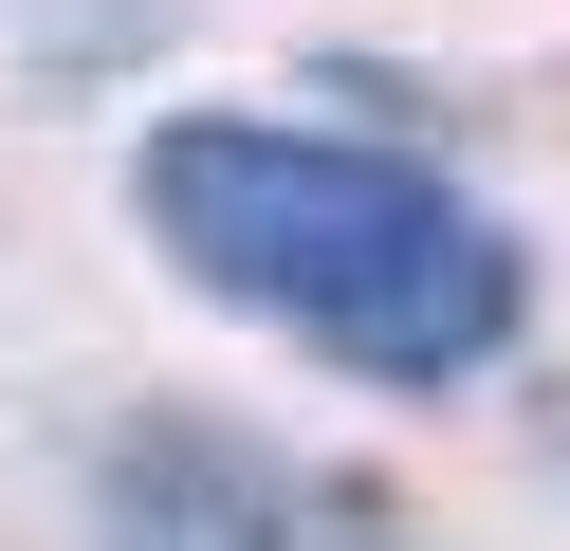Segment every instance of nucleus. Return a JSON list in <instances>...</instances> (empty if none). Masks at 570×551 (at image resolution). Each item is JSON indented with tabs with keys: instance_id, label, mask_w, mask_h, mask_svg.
<instances>
[{
	"instance_id": "f03ea898",
	"label": "nucleus",
	"mask_w": 570,
	"mask_h": 551,
	"mask_svg": "<svg viewBox=\"0 0 570 551\" xmlns=\"http://www.w3.org/2000/svg\"><path fill=\"white\" fill-rule=\"evenodd\" d=\"M92 551H386V514L239 423H129L92 460Z\"/></svg>"
},
{
	"instance_id": "f257e3e1",
	"label": "nucleus",
	"mask_w": 570,
	"mask_h": 551,
	"mask_svg": "<svg viewBox=\"0 0 570 551\" xmlns=\"http://www.w3.org/2000/svg\"><path fill=\"white\" fill-rule=\"evenodd\" d=\"M129 203H148V239L185 257L222 313L332 350L350 386H479V367L515 350V313H533V257L497 239L442 166H405V147H368V129L185 110V129H148Z\"/></svg>"
}]
</instances>
